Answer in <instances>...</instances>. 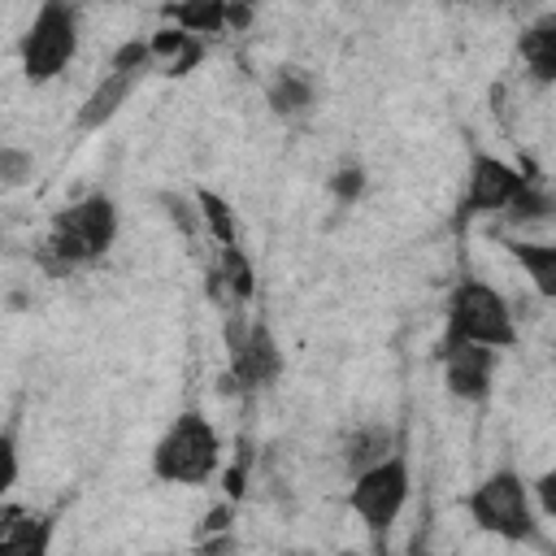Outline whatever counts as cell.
<instances>
[{
    "label": "cell",
    "mask_w": 556,
    "mask_h": 556,
    "mask_svg": "<svg viewBox=\"0 0 556 556\" xmlns=\"http://www.w3.org/2000/svg\"><path fill=\"white\" fill-rule=\"evenodd\" d=\"M117 239V208L109 195H87L78 204H65L52 226H48V239L39 248V261L52 269V274H70L78 265H91L100 261Z\"/></svg>",
    "instance_id": "obj_1"
},
{
    "label": "cell",
    "mask_w": 556,
    "mask_h": 556,
    "mask_svg": "<svg viewBox=\"0 0 556 556\" xmlns=\"http://www.w3.org/2000/svg\"><path fill=\"white\" fill-rule=\"evenodd\" d=\"M222 469V439L213 430V421L195 408L178 413L174 426L161 434L156 452H152V473L161 482H178V486H200Z\"/></svg>",
    "instance_id": "obj_2"
},
{
    "label": "cell",
    "mask_w": 556,
    "mask_h": 556,
    "mask_svg": "<svg viewBox=\"0 0 556 556\" xmlns=\"http://www.w3.org/2000/svg\"><path fill=\"white\" fill-rule=\"evenodd\" d=\"M447 334L452 339H473L486 348H513L517 343V326H513V308L508 300L478 278L456 282L452 300H447Z\"/></svg>",
    "instance_id": "obj_3"
},
{
    "label": "cell",
    "mask_w": 556,
    "mask_h": 556,
    "mask_svg": "<svg viewBox=\"0 0 556 556\" xmlns=\"http://www.w3.org/2000/svg\"><path fill=\"white\" fill-rule=\"evenodd\" d=\"M465 508H469V517H473L482 530H491V534H500V539H508V543H526V539H534L530 491H526L521 473H513V469H495V473H486V478L469 491Z\"/></svg>",
    "instance_id": "obj_4"
},
{
    "label": "cell",
    "mask_w": 556,
    "mask_h": 556,
    "mask_svg": "<svg viewBox=\"0 0 556 556\" xmlns=\"http://www.w3.org/2000/svg\"><path fill=\"white\" fill-rule=\"evenodd\" d=\"M78 52V17L65 0H43L22 35V70L30 83H52Z\"/></svg>",
    "instance_id": "obj_5"
},
{
    "label": "cell",
    "mask_w": 556,
    "mask_h": 556,
    "mask_svg": "<svg viewBox=\"0 0 556 556\" xmlns=\"http://www.w3.org/2000/svg\"><path fill=\"white\" fill-rule=\"evenodd\" d=\"M408 486H413V478H408V460H404V452L395 447L387 460H378V465L352 473L348 508H352L374 534H382V530H391L395 517L404 513V504H408Z\"/></svg>",
    "instance_id": "obj_6"
},
{
    "label": "cell",
    "mask_w": 556,
    "mask_h": 556,
    "mask_svg": "<svg viewBox=\"0 0 556 556\" xmlns=\"http://www.w3.org/2000/svg\"><path fill=\"white\" fill-rule=\"evenodd\" d=\"M226 352H230V382H239L243 391L269 387L282 374V352H278L269 326L248 321L243 313H235L226 321Z\"/></svg>",
    "instance_id": "obj_7"
},
{
    "label": "cell",
    "mask_w": 556,
    "mask_h": 556,
    "mask_svg": "<svg viewBox=\"0 0 556 556\" xmlns=\"http://www.w3.org/2000/svg\"><path fill=\"white\" fill-rule=\"evenodd\" d=\"M491 378H495V348L447 334V343H443V382H447V391L465 404H482L491 395Z\"/></svg>",
    "instance_id": "obj_8"
},
{
    "label": "cell",
    "mask_w": 556,
    "mask_h": 556,
    "mask_svg": "<svg viewBox=\"0 0 556 556\" xmlns=\"http://www.w3.org/2000/svg\"><path fill=\"white\" fill-rule=\"evenodd\" d=\"M526 182H530V178H526L517 165H508V161H500V156H491V152H478L473 165H469V191H465L460 217H473V213H504V208L517 200V191H521Z\"/></svg>",
    "instance_id": "obj_9"
},
{
    "label": "cell",
    "mask_w": 556,
    "mask_h": 556,
    "mask_svg": "<svg viewBox=\"0 0 556 556\" xmlns=\"http://www.w3.org/2000/svg\"><path fill=\"white\" fill-rule=\"evenodd\" d=\"M135 83H139V70H109L104 74V83L87 96V104L78 109V130H100L117 109H122V100L135 91Z\"/></svg>",
    "instance_id": "obj_10"
},
{
    "label": "cell",
    "mask_w": 556,
    "mask_h": 556,
    "mask_svg": "<svg viewBox=\"0 0 556 556\" xmlns=\"http://www.w3.org/2000/svg\"><path fill=\"white\" fill-rule=\"evenodd\" d=\"M508 256L526 269L530 287L556 304V243H526V239H504Z\"/></svg>",
    "instance_id": "obj_11"
},
{
    "label": "cell",
    "mask_w": 556,
    "mask_h": 556,
    "mask_svg": "<svg viewBox=\"0 0 556 556\" xmlns=\"http://www.w3.org/2000/svg\"><path fill=\"white\" fill-rule=\"evenodd\" d=\"M148 43H152V61H165V74H187V70L200 65V56H204L200 35H191V30H182V26H161Z\"/></svg>",
    "instance_id": "obj_12"
},
{
    "label": "cell",
    "mask_w": 556,
    "mask_h": 556,
    "mask_svg": "<svg viewBox=\"0 0 556 556\" xmlns=\"http://www.w3.org/2000/svg\"><path fill=\"white\" fill-rule=\"evenodd\" d=\"M395 452V434L387 430V426H356L348 439H343V469L348 473H361V469H369V465H378V460H387Z\"/></svg>",
    "instance_id": "obj_13"
},
{
    "label": "cell",
    "mask_w": 556,
    "mask_h": 556,
    "mask_svg": "<svg viewBox=\"0 0 556 556\" xmlns=\"http://www.w3.org/2000/svg\"><path fill=\"white\" fill-rule=\"evenodd\" d=\"M165 17L191 35H217L230 26V0H178L165 9Z\"/></svg>",
    "instance_id": "obj_14"
},
{
    "label": "cell",
    "mask_w": 556,
    "mask_h": 556,
    "mask_svg": "<svg viewBox=\"0 0 556 556\" xmlns=\"http://www.w3.org/2000/svg\"><path fill=\"white\" fill-rule=\"evenodd\" d=\"M48 539H52V517H30L17 508H4V521H0L4 552H43Z\"/></svg>",
    "instance_id": "obj_15"
},
{
    "label": "cell",
    "mask_w": 556,
    "mask_h": 556,
    "mask_svg": "<svg viewBox=\"0 0 556 556\" xmlns=\"http://www.w3.org/2000/svg\"><path fill=\"white\" fill-rule=\"evenodd\" d=\"M521 61L539 83H556V17H543L521 35Z\"/></svg>",
    "instance_id": "obj_16"
},
{
    "label": "cell",
    "mask_w": 556,
    "mask_h": 556,
    "mask_svg": "<svg viewBox=\"0 0 556 556\" xmlns=\"http://www.w3.org/2000/svg\"><path fill=\"white\" fill-rule=\"evenodd\" d=\"M213 291H230L235 304H248L256 295V278H252V261L243 256L239 243H226L222 248V261L213 269Z\"/></svg>",
    "instance_id": "obj_17"
},
{
    "label": "cell",
    "mask_w": 556,
    "mask_h": 556,
    "mask_svg": "<svg viewBox=\"0 0 556 556\" xmlns=\"http://www.w3.org/2000/svg\"><path fill=\"white\" fill-rule=\"evenodd\" d=\"M269 104H274V113H304L313 104V83L295 65H287L269 83Z\"/></svg>",
    "instance_id": "obj_18"
},
{
    "label": "cell",
    "mask_w": 556,
    "mask_h": 556,
    "mask_svg": "<svg viewBox=\"0 0 556 556\" xmlns=\"http://www.w3.org/2000/svg\"><path fill=\"white\" fill-rule=\"evenodd\" d=\"M195 204H200V217L208 222L213 239H217L222 248H226V243H235V217H230L226 200H222V195H213V191H200V195H195Z\"/></svg>",
    "instance_id": "obj_19"
},
{
    "label": "cell",
    "mask_w": 556,
    "mask_h": 556,
    "mask_svg": "<svg viewBox=\"0 0 556 556\" xmlns=\"http://www.w3.org/2000/svg\"><path fill=\"white\" fill-rule=\"evenodd\" d=\"M556 213V200L552 195H543V191H534L530 182L517 191V200L504 208V217H513V222H534V217H552Z\"/></svg>",
    "instance_id": "obj_20"
},
{
    "label": "cell",
    "mask_w": 556,
    "mask_h": 556,
    "mask_svg": "<svg viewBox=\"0 0 556 556\" xmlns=\"http://www.w3.org/2000/svg\"><path fill=\"white\" fill-rule=\"evenodd\" d=\"M0 174H4V187H22L26 174H30V156L17 152V148H4L0 152Z\"/></svg>",
    "instance_id": "obj_21"
},
{
    "label": "cell",
    "mask_w": 556,
    "mask_h": 556,
    "mask_svg": "<svg viewBox=\"0 0 556 556\" xmlns=\"http://www.w3.org/2000/svg\"><path fill=\"white\" fill-rule=\"evenodd\" d=\"M534 495H539V508L547 517H556V469H547L539 482H534Z\"/></svg>",
    "instance_id": "obj_22"
},
{
    "label": "cell",
    "mask_w": 556,
    "mask_h": 556,
    "mask_svg": "<svg viewBox=\"0 0 556 556\" xmlns=\"http://www.w3.org/2000/svg\"><path fill=\"white\" fill-rule=\"evenodd\" d=\"M361 182H365L361 169H339V178H334V195H339V200H352V195L361 191Z\"/></svg>",
    "instance_id": "obj_23"
},
{
    "label": "cell",
    "mask_w": 556,
    "mask_h": 556,
    "mask_svg": "<svg viewBox=\"0 0 556 556\" xmlns=\"http://www.w3.org/2000/svg\"><path fill=\"white\" fill-rule=\"evenodd\" d=\"M4 465H9V469H4V491H9V486L17 482V452H13V439H9V434H4Z\"/></svg>",
    "instance_id": "obj_24"
},
{
    "label": "cell",
    "mask_w": 556,
    "mask_h": 556,
    "mask_svg": "<svg viewBox=\"0 0 556 556\" xmlns=\"http://www.w3.org/2000/svg\"><path fill=\"white\" fill-rule=\"evenodd\" d=\"M204 526H208V530H222V526H230V508H217V513H208V517H204Z\"/></svg>",
    "instance_id": "obj_25"
},
{
    "label": "cell",
    "mask_w": 556,
    "mask_h": 556,
    "mask_svg": "<svg viewBox=\"0 0 556 556\" xmlns=\"http://www.w3.org/2000/svg\"><path fill=\"white\" fill-rule=\"evenodd\" d=\"M552 361H556V352H552Z\"/></svg>",
    "instance_id": "obj_26"
}]
</instances>
